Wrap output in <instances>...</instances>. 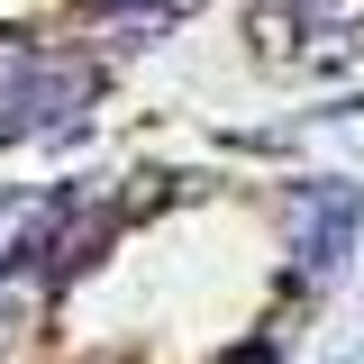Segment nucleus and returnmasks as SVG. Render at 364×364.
<instances>
[{
	"label": "nucleus",
	"instance_id": "f257e3e1",
	"mask_svg": "<svg viewBox=\"0 0 364 364\" xmlns=\"http://www.w3.org/2000/svg\"><path fill=\"white\" fill-rule=\"evenodd\" d=\"M346 237H355V191L346 182H310L301 191V273L328 282V273L346 264Z\"/></svg>",
	"mask_w": 364,
	"mask_h": 364
}]
</instances>
